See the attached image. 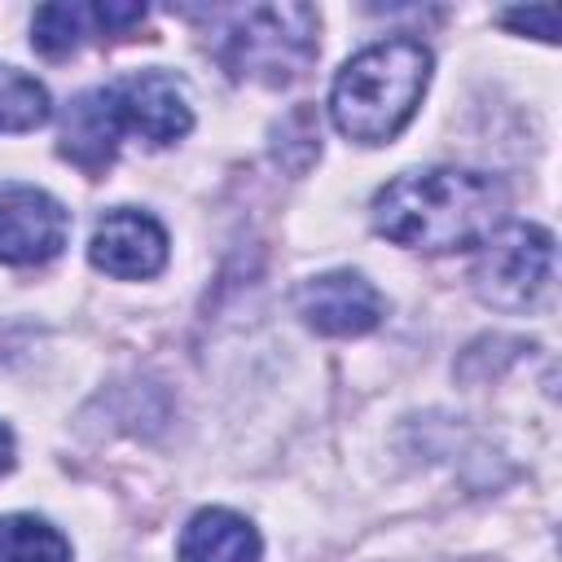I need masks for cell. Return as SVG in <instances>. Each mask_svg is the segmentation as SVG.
<instances>
[{"label":"cell","instance_id":"cell-4","mask_svg":"<svg viewBox=\"0 0 562 562\" xmlns=\"http://www.w3.org/2000/svg\"><path fill=\"white\" fill-rule=\"evenodd\" d=\"M553 277V237L540 224H501L474 263V290L483 303L518 312L531 307Z\"/></svg>","mask_w":562,"mask_h":562},{"label":"cell","instance_id":"cell-5","mask_svg":"<svg viewBox=\"0 0 562 562\" xmlns=\"http://www.w3.org/2000/svg\"><path fill=\"white\" fill-rule=\"evenodd\" d=\"M110 119L123 132L149 140V145H171L193 127V110L184 97V83L167 70H132L114 83L101 88Z\"/></svg>","mask_w":562,"mask_h":562},{"label":"cell","instance_id":"cell-11","mask_svg":"<svg viewBox=\"0 0 562 562\" xmlns=\"http://www.w3.org/2000/svg\"><path fill=\"white\" fill-rule=\"evenodd\" d=\"M0 562H70V544L35 514L0 518Z\"/></svg>","mask_w":562,"mask_h":562},{"label":"cell","instance_id":"cell-8","mask_svg":"<svg viewBox=\"0 0 562 562\" xmlns=\"http://www.w3.org/2000/svg\"><path fill=\"white\" fill-rule=\"evenodd\" d=\"M88 259H92V268H101L105 277H119V281L154 277L167 263V233L154 215L119 206V211L97 220L92 241H88Z\"/></svg>","mask_w":562,"mask_h":562},{"label":"cell","instance_id":"cell-14","mask_svg":"<svg viewBox=\"0 0 562 562\" xmlns=\"http://www.w3.org/2000/svg\"><path fill=\"white\" fill-rule=\"evenodd\" d=\"M145 4H114V0H105V4H92V22H97V31L101 35H123V31H132V26H140L145 22Z\"/></svg>","mask_w":562,"mask_h":562},{"label":"cell","instance_id":"cell-16","mask_svg":"<svg viewBox=\"0 0 562 562\" xmlns=\"http://www.w3.org/2000/svg\"><path fill=\"white\" fill-rule=\"evenodd\" d=\"M13 465V435H9V426L0 422V474Z\"/></svg>","mask_w":562,"mask_h":562},{"label":"cell","instance_id":"cell-7","mask_svg":"<svg viewBox=\"0 0 562 562\" xmlns=\"http://www.w3.org/2000/svg\"><path fill=\"white\" fill-rule=\"evenodd\" d=\"M294 307L316 334H334V338L369 334L386 312L378 285L364 281L360 272H321L303 281L294 294Z\"/></svg>","mask_w":562,"mask_h":562},{"label":"cell","instance_id":"cell-12","mask_svg":"<svg viewBox=\"0 0 562 562\" xmlns=\"http://www.w3.org/2000/svg\"><path fill=\"white\" fill-rule=\"evenodd\" d=\"M53 105L44 83H35L31 75L0 66V132H31L40 123H48Z\"/></svg>","mask_w":562,"mask_h":562},{"label":"cell","instance_id":"cell-9","mask_svg":"<svg viewBox=\"0 0 562 562\" xmlns=\"http://www.w3.org/2000/svg\"><path fill=\"white\" fill-rule=\"evenodd\" d=\"M259 531L233 509H198L180 531V562H259Z\"/></svg>","mask_w":562,"mask_h":562},{"label":"cell","instance_id":"cell-13","mask_svg":"<svg viewBox=\"0 0 562 562\" xmlns=\"http://www.w3.org/2000/svg\"><path fill=\"white\" fill-rule=\"evenodd\" d=\"M88 22H92V9L83 4H40L31 18V44L44 57H66L83 44Z\"/></svg>","mask_w":562,"mask_h":562},{"label":"cell","instance_id":"cell-3","mask_svg":"<svg viewBox=\"0 0 562 562\" xmlns=\"http://www.w3.org/2000/svg\"><path fill=\"white\" fill-rule=\"evenodd\" d=\"M220 66L233 79L263 88L294 83L316 57V9L312 4H250L237 9L215 44Z\"/></svg>","mask_w":562,"mask_h":562},{"label":"cell","instance_id":"cell-15","mask_svg":"<svg viewBox=\"0 0 562 562\" xmlns=\"http://www.w3.org/2000/svg\"><path fill=\"white\" fill-rule=\"evenodd\" d=\"M501 22L514 26V31H536L540 40H553L558 35V9L553 4H540V9H505Z\"/></svg>","mask_w":562,"mask_h":562},{"label":"cell","instance_id":"cell-2","mask_svg":"<svg viewBox=\"0 0 562 562\" xmlns=\"http://www.w3.org/2000/svg\"><path fill=\"white\" fill-rule=\"evenodd\" d=\"M430 83V48L422 40L395 35L360 48L329 88V119L347 140L386 145L413 119Z\"/></svg>","mask_w":562,"mask_h":562},{"label":"cell","instance_id":"cell-1","mask_svg":"<svg viewBox=\"0 0 562 562\" xmlns=\"http://www.w3.org/2000/svg\"><path fill=\"white\" fill-rule=\"evenodd\" d=\"M505 184L465 167H430L386 180L373 193V228L413 250H470L505 224Z\"/></svg>","mask_w":562,"mask_h":562},{"label":"cell","instance_id":"cell-10","mask_svg":"<svg viewBox=\"0 0 562 562\" xmlns=\"http://www.w3.org/2000/svg\"><path fill=\"white\" fill-rule=\"evenodd\" d=\"M114 149H119V127L110 119V105H105V92H83L70 101L66 110V123H61V154L83 167L88 176L105 171L114 162Z\"/></svg>","mask_w":562,"mask_h":562},{"label":"cell","instance_id":"cell-6","mask_svg":"<svg viewBox=\"0 0 562 562\" xmlns=\"http://www.w3.org/2000/svg\"><path fill=\"white\" fill-rule=\"evenodd\" d=\"M70 237V211L35 184H0V263H48Z\"/></svg>","mask_w":562,"mask_h":562}]
</instances>
